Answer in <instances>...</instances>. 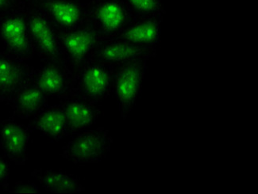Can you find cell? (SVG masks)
Masks as SVG:
<instances>
[{
  "label": "cell",
  "mask_w": 258,
  "mask_h": 194,
  "mask_svg": "<svg viewBox=\"0 0 258 194\" xmlns=\"http://www.w3.org/2000/svg\"><path fill=\"white\" fill-rule=\"evenodd\" d=\"M115 67L91 60L73 74L70 96L87 103L97 104L113 91Z\"/></svg>",
  "instance_id": "1"
},
{
  "label": "cell",
  "mask_w": 258,
  "mask_h": 194,
  "mask_svg": "<svg viewBox=\"0 0 258 194\" xmlns=\"http://www.w3.org/2000/svg\"><path fill=\"white\" fill-rule=\"evenodd\" d=\"M132 21L122 0H99L85 4V24L102 39L116 38Z\"/></svg>",
  "instance_id": "2"
},
{
  "label": "cell",
  "mask_w": 258,
  "mask_h": 194,
  "mask_svg": "<svg viewBox=\"0 0 258 194\" xmlns=\"http://www.w3.org/2000/svg\"><path fill=\"white\" fill-rule=\"evenodd\" d=\"M112 144L110 132L104 128L84 130L64 146L62 156L73 164H94L107 156Z\"/></svg>",
  "instance_id": "3"
},
{
  "label": "cell",
  "mask_w": 258,
  "mask_h": 194,
  "mask_svg": "<svg viewBox=\"0 0 258 194\" xmlns=\"http://www.w3.org/2000/svg\"><path fill=\"white\" fill-rule=\"evenodd\" d=\"M26 10L15 8L0 14V42L6 52L24 61L34 55Z\"/></svg>",
  "instance_id": "4"
},
{
  "label": "cell",
  "mask_w": 258,
  "mask_h": 194,
  "mask_svg": "<svg viewBox=\"0 0 258 194\" xmlns=\"http://www.w3.org/2000/svg\"><path fill=\"white\" fill-rule=\"evenodd\" d=\"M26 12L34 54L43 62H63L58 31L54 26L32 4Z\"/></svg>",
  "instance_id": "5"
},
{
  "label": "cell",
  "mask_w": 258,
  "mask_h": 194,
  "mask_svg": "<svg viewBox=\"0 0 258 194\" xmlns=\"http://www.w3.org/2000/svg\"><path fill=\"white\" fill-rule=\"evenodd\" d=\"M148 60L147 59L134 60L115 67L113 92L116 97L123 120L129 116L140 95Z\"/></svg>",
  "instance_id": "6"
},
{
  "label": "cell",
  "mask_w": 258,
  "mask_h": 194,
  "mask_svg": "<svg viewBox=\"0 0 258 194\" xmlns=\"http://www.w3.org/2000/svg\"><path fill=\"white\" fill-rule=\"evenodd\" d=\"M58 38L63 62L73 74L92 60L94 52L102 39L86 24L70 31L58 32Z\"/></svg>",
  "instance_id": "7"
},
{
  "label": "cell",
  "mask_w": 258,
  "mask_h": 194,
  "mask_svg": "<svg viewBox=\"0 0 258 194\" xmlns=\"http://www.w3.org/2000/svg\"><path fill=\"white\" fill-rule=\"evenodd\" d=\"M30 4L39 9L59 33L85 24V4L81 0H32Z\"/></svg>",
  "instance_id": "8"
},
{
  "label": "cell",
  "mask_w": 258,
  "mask_h": 194,
  "mask_svg": "<svg viewBox=\"0 0 258 194\" xmlns=\"http://www.w3.org/2000/svg\"><path fill=\"white\" fill-rule=\"evenodd\" d=\"M156 55V48L138 46L119 38H109L100 40L92 60L117 67L134 60H150Z\"/></svg>",
  "instance_id": "9"
},
{
  "label": "cell",
  "mask_w": 258,
  "mask_h": 194,
  "mask_svg": "<svg viewBox=\"0 0 258 194\" xmlns=\"http://www.w3.org/2000/svg\"><path fill=\"white\" fill-rule=\"evenodd\" d=\"M33 70L31 80L49 99H64L71 94L73 73L63 62H43Z\"/></svg>",
  "instance_id": "10"
},
{
  "label": "cell",
  "mask_w": 258,
  "mask_h": 194,
  "mask_svg": "<svg viewBox=\"0 0 258 194\" xmlns=\"http://www.w3.org/2000/svg\"><path fill=\"white\" fill-rule=\"evenodd\" d=\"M33 67L8 52H0V102L9 104L15 93L31 80Z\"/></svg>",
  "instance_id": "11"
},
{
  "label": "cell",
  "mask_w": 258,
  "mask_h": 194,
  "mask_svg": "<svg viewBox=\"0 0 258 194\" xmlns=\"http://www.w3.org/2000/svg\"><path fill=\"white\" fill-rule=\"evenodd\" d=\"M30 131L13 118L0 121V147L4 155L16 165L23 166L27 160Z\"/></svg>",
  "instance_id": "12"
},
{
  "label": "cell",
  "mask_w": 258,
  "mask_h": 194,
  "mask_svg": "<svg viewBox=\"0 0 258 194\" xmlns=\"http://www.w3.org/2000/svg\"><path fill=\"white\" fill-rule=\"evenodd\" d=\"M61 105L66 113L69 136L86 130L96 124L101 114L96 104L73 96L62 99Z\"/></svg>",
  "instance_id": "13"
},
{
  "label": "cell",
  "mask_w": 258,
  "mask_h": 194,
  "mask_svg": "<svg viewBox=\"0 0 258 194\" xmlns=\"http://www.w3.org/2000/svg\"><path fill=\"white\" fill-rule=\"evenodd\" d=\"M30 130H38L56 141L69 136L67 120L62 105L48 106L33 117L28 125Z\"/></svg>",
  "instance_id": "14"
},
{
  "label": "cell",
  "mask_w": 258,
  "mask_h": 194,
  "mask_svg": "<svg viewBox=\"0 0 258 194\" xmlns=\"http://www.w3.org/2000/svg\"><path fill=\"white\" fill-rule=\"evenodd\" d=\"M163 18L135 19L116 38L138 46L156 48L161 37Z\"/></svg>",
  "instance_id": "15"
},
{
  "label": "cell",
  "mask_w": 258,
  "mask_h": 194,
  "mask_svg": "<svg viewBox=\"0 0 258 194\" xmlns=\"http://www.w3.org/2000/svg\"><path fill=\"white\" fill-rule=\"evenodd\" d=\"M49 98L40 90L37 85L30 80L15 93L9 105L14 116L27 119L33 118L41 109L46 107Z\"/></svg>",
  "instance_id": "16"
},
{
  "label": "cell",
  "mask_w": 258,
  "mask_h": 194,
  "mask_svg": "<svg viewBox=\"0 0 258 194\" xmlns=\"http://www.w3.org/2000/svg\"><path fill=\"white\" fill-rule=\"evenodd\" d=\"M31 175L48 192L70 194L84 191V186L77 178L64 172L39 169L34 170Z\"/></svg>",
  "instance_id": "17"
},
{
  "label": "cell",
  "mask_w": 258,
  "mask_h": 194,
  "mask_svg": "<svg viewBox=\"0 0 258 194\" xmlns=\"http://www.w3.org/2000/svg\"><path fill=\"white\" fill-rule=\"evenodd\" d=\"M131 17L135 19L163 18L165 9L161 0H122Z\"/></svg>",
  "instance_id": "18"
},
{
  "label": "cell",
  "mask_w": 258,
  "mask_h": 194,
  "mask_svg": "<svg viewBox=\"0 0 258 194\" xmlns=\"http://www.w3.org/2000/svg\"><path fill=\"white\" fill-rule=\"evenodd\" d=\"M8 158L0 153V187L8 189V180L11 174V166Z\"/></svg>",
  "instance_id": "19"
},
{
  "label": "cell",
  "mask_w": 258,
  "mask_h": 194,
  "mask_svg": "<svg viewBox=\"0 0 258 194\" xmlns=\"http://www.w3.org/2000/svg\"><path fill=\"white\" fill-rule=\"evenodd\" d=\"M12 192L15 193H38L39 188L35 184L31 182H19L15 183V186L12 189Z\"/></svg>",
  "instance_id": "20"
},
{
  "label": "cell",
  "mask_w": 258,
  "mask_h": 194,
  "mask_svg": "<svg viewBox=\"0 0 258 194\" xmlns=\"http://www.w3.org/2000/svg\"><path fill=\"white\" fill-rule=\"evenodd\" d=\"M17 8L13 0H0V14L8 12L10 10Z\"/></svg>",
  "instance_id": "21"
},
{
  "label": "cell",
  "mask_w": 258,
  "mask_h": 194,
  "mask_svg": "<svg viewBox=\"0 0 258 194\" xmlns=\"http://www.w3.org/2000/svg\"><path fill=\"white\" fill-rule=\"evenodd\" d=\"M31 1L32 0H13L15 6L17 8H24V9H26L30 6Z\"/></svg>",
  "instance_id": "22"
},
{
  "label": "cell",
  "mask_w": 258,
  "mask_h": 194,
  "mask_svg": "<svg viewBox=\"0 0 258 194\" xmlns=\"http://www.w3.org/2000/svg\"><path fill=\"white\" fill-rule=\"evenodd\" d=\"M90 1H99V0H90Z\"/></svg>",
  "instance_id": "23"
}]
</instances>
